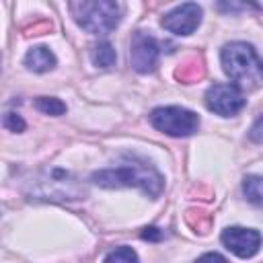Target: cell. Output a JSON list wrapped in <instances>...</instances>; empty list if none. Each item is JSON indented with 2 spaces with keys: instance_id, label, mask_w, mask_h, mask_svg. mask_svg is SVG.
Wrapping results in <instances>:
<instances>
[{
  "instance_id": "cell-1",
  "label": "cell",
  "mask_w": 263,
  "mask_h": 263,
  "mask_svg": "<svg viewBox=\"0 0 263 263\" xmlns=\"http://www.w3.org/2000/svg\"><path fill=\"white\" fill-rule=\"evenodd\" d=\"M220 60L226 76L238 88H253L263 78V60L259 58L255 47L245 41L226 43L220 51Z\"/></svg>"
},
{
  "instance_id": "cell-2",
  "label": "cell",
  "mask_w": 263,
  "mask_h": 263,
  "mask_svg": "<svg viewBox=\"0 0 263 263\" xmlns=\"http://www.w3.org/2000/svg\"><path fill=\"white\" fill-rule=\"evenodd\" d=\"M92 183L99 187H140L148 195L156 197L162 191V177L158 171H154L148 164L142 162H132V164H121L117 168H105L92 173Z\"/></svg>"
},
{
  "instance_id": "cell-3",
  "label": "cell",
  "mask_w": 263,
  "mask_h": 263,
  "mask_svg": "<svg viewBox=\"0 0 263 263\" xmlns=\"http://www.w3.org/2000/svg\"><path fill=\"white\" fill-rule=\"evenodd\" d=\"M74 21L88 33L107 35L111 33L123 14V6L111 0H95V2H70L68 4Z\"/></svg>"
},
{
  "instance_id": "cell-4",
  "label": "cell",
  "mask_w": 263,
  "mask_h": 263,
  "mask_svg": "<svg viewBox=\"0 0 263 263\" xmlns=\"http://www.w3.org/2000/svg\"><path fill=\"white\" fill-rule=\"evenodd\" d=\"M150 121L158 132L175 138H187L199 127V115L185 107H156L150 113Z\"/></svg>"
},
{
  "instance_id": "cell-5",
  "label": "cell",
  "mask_w": 263,
  "mask_h": 263,
  "mask_svg": "<svg viewBox=\"0 0 263 263\" xmlns=\"http://www.w3.org/2000/svg\"><path fill=\"white\" fill-rule=\"evenodd\" d=\"M33 193L41 199H60V201H64V199H80L84 195V189L70 173L53 168L45 177L35 181Z\"/></svg>"
},
{
  "instance_id": "cell-6",
  "label": "cell",
  "mask_w": 263,
  "mask_h": 263,
  "mask_svg": "<svg viewBox=\"0 0 263 263\" xmlns=\"http://www.w3.org/2000/svg\"><path fill=\"white\" fill-rule=\"evenodd\" d=\"M242 90L236 84H212L205 90V105L210 111L222 117L236 115L245 107Z\"/></svg>"
},
{
  "instance_id": "cell-7",
  "label": "cell",
  "mask_w": 263,
  "mask_h": 263,
  "mask_svg": "<svg viewBox=\"0 0 263 263\" xmlns=\"http://www.w3.org/2000/svg\"><path fill=\"white\" fill-rule=\"evenodd\" d=\"M158 43L152 35L144 33V31H136L132 37V45H129V60L136 72L140 74H148L154 72L156 64H158Z\"/></svg>"
},
{
  "instance_id": "cell-8",
  "label": "cell",
  "mask_w": 263,
  "mask_h": 263,
  "mask_svg": "<svg viewBox=\"0 0 263 263\" xmlns=\"http://www.w3.org/2000/svg\"><path fill=\"white\" fill-rule=\"evenodd\" d=\"M222 245L236 257L240 259H249L253 255H257V251L261 249V234L255 228H242V226H230L222 232L220 236Z\"/></svg>"
},
{
  "instance_id": "cell-9",
  "label": "cell",
  "mask_w": 263,
  "mask_h": 263,
  "mask_svg": "<svg viewBox=\"0 0 263 263\" xmlns=\"http://www.w3.org/2000/svg\"><path fill=\"white\" fill-rule=\"evenodd\" d=\"M162 27L175 35H191L201 23V8L195 2H185L162 16Z\"/></svg>"
},
{
  "instance_id": "cell-10",
  "label": "cell",
  "mask_w": 263,
  "mask_h": 263,
  "mask_svg": "<svg viewBox=\"0 0 263 263\" xmlns=\"http://www.w3.org/2000/svg\"><path fill=\"white\" fill-rule=\"evenodd\" d=\"M25 66L37 74H43V72H49L53 66H55V55L49 47L45 45H35L27 51L25 55Z\"/></svg>"
},
{
  "instance_id": "cell-11",
  "label": "cell",
  "mask_w": 263,
  "mask_h": 263,
  "mask_svg": "<svg viewBox=\"0 0 263 263\" xmlns=\"http://www.w3.org/2000/svg\"><path fill=\"white\" fill-rule=\"evenodd\" d=\"M203 72H205V68H203L201 58L191 55V58H187L183 64H179V68H177L175 76H177V80H181V82L189 84V82L199 80V78L203 76Z\"/></svg>"
},
{
  "instance_id": "cell-12",
  "label": "cell",
  "mask_w": 263,
  "mask_h": 263,
  "mask_svg": "<svg viewBox=\"0 0 263 263\" xmlns=\"http://www.w3.org/2000/svg\"><path fill=\"white\" fill-rule=\"evenodd\" d=\"M90 60L97 68H111L117 60V53L109 41H99L90 47Z\"/></svg>"
},
{
  "instance_id": "cell-13",
  "label": "cell",
  "mask_w": 263,
  "mask_h": 263,
  "mask_svg": "<svg viewBox=\"0 0 263 263\" xmlns=\"http://www.w3.org/2000/svg\"><path fill=\"white\" fill-rule=\"evenodd\" d=\"M242 193L251 203L263 205V177L247 175L242 181Z\"/></svg>"
},
{
  "instance_id": "cell-14",
  "label": "cell",
  "mask_w": 263,
  "mask_h": 263,
  "mask_svg": "<svg viewBox=\"0 0 263 263\" xmlns=\"http://www.w3.org/2000/svg\"><path fill=\"white\" fill-rule=\"evenodd\" d=\"M185 218H187V224L195 232H199V234H205L210 230V226H212V216L208 212H203V210H197V208L187 210V216Z\"/></svg>"
},
{
  "instance_id": "cell-15",
  "label": "cell",
  "mask_w": 263,
  "mask_h": 263,
  "mask_svg": "<svg viewBox=\"0 0 263 263\" xmlns=\"http://www.w3.org/2000/svg\"><path fill=\"white\" fill-rule=\"evenodd\" d=\"M35 109L45 113V115H62V113H66V105L55 97H37L35 99Z\"/></svg>"
},
{
  "instance_id": "cell-16",
  "label": "cell",
  "mask_w": 263,
  "mask_h": 263,
  "mask_svg": "<svg viewBox=\"0 0 263 263\" xmlns=\"http://www.w3.org/2000/svg\"><path fill=\"white\" fill-rule=\"evenodd\" d=\"M105 263H138V255L132 247H117L107 253Z\"/></svg>"
},
{
  "instance_id": "cell-17",
  "label": "cell",
  "mask_w": 263,
  "mask_h": 263,
  "mask_svg": "<svg viewBox=\"0 0 263 263\" xmlns=\"http://www.w3.org/2000/svg\"><path fill=\"white\" fill-rule=\"evenodd\" d=\"M4 127L10 129V132H23L27 125H25V121H23V117H21L18 113L8 111V113L4 115Z\"/></svg>"
},
{
  "instance_id": "cell-18",
  "label": "cell",
  "mask_w": 263,
  "mask_h": 263,
  "mask_svg": "<svg viewBox=\"0 0 263 263\" xmlns=\"http://www.w3.org/2000/svg\"><path fill=\"white\" fill-rule=\"evenodd\" d=\"M249 136H251V140H253V142H263V115L253 123V127H251V132H249Z\"/></svg>"
},
{
  "instance_id": "cell-19",
  "label": "cell",
  "mask_w": 263,
  "mask_h": 263,
  "mask_svg": "<svg viewBox=\"0 0 263 263\" xmlns=\"http://www.w3.org/2000/svg\"><path fill=\"white\" fill-rule=\"evenodd\" d=\"M195 263H228L222 255H218V253H205V255H201Z\"/></svg>"
},
{
  "instance_id": "cell-20",
  "label": "cell",
  "mask_w": 263,
  "mask_h": 263,
  "mask_svg": "<svg viewBox=\"0 0 263 263\" xmlns=\"http://www.w3.org/2000/svg\"><path fill=\"white\" fill-rule=\"evenodd\" d=\"M51 29V23L49 21H41V23H37V25H31V33L29 35H41V33H45V31H49Z\"/></svg>"
},
{
  "instance_id": "cell-21",
  "label": "cell",
  "mask_w": 263,
  "mask_h": 263,
  "mask_svg": "<svg viewBox=\"0 0 263 263\" xmlns=\"http://www.w3.org/2000/svg\"><path fill=\"white\" fill-rule=\"evenodd\" d=\"M142 238H148V240H160V238H162V232H160L158 228L150 226V228H144V232H142Z\"/></svg>"
}]
</instances>
